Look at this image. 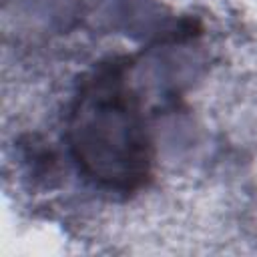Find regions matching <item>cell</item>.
Masks as SVG:
<instances>
[{"instance_id":"cell-1","label":"cell","mask_w":257,"mask_h":257,"mask_svg":"<svg viewBox=\"0 0 257 257\" xmlns=\"http://www.w3.org/2000/svg\"><path fill=\"white\" fill-rule=\"evenodd\" d=\"M131 70L126 56L94 64L76 84L64 131L78 173L92 187L118 197L145 189L155 165L153 139Z\"/></svg>"}]
</instances>
